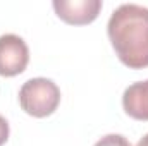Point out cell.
<instances>
[{
	"mask_svg": "<svg viewBox=\"0 0 148 146\" xmlns=\"http://www.w3.org/2000/svg\"><path fill=\"white\" fill-rule=\"evenodd\" d=\"M107 33L119 60L129 69L148 67V9L122 3L112 12Z\"/></svg>",
	"mask_w": 148,
	"mask_h": 146,
	"instance_id": "cell-1",
	"label": "cell"
},
{
	"mask_svg": "<svg viewBox=\"0 0 148 146\" xmlns=\"http://www.w3.org/2000/svg\"><path fill=\"white\" fill-rule=\"evenodd\" d=\"M19 103L28 115H52L60 103V89L52 79L47 77L28 79L19 89Z\"/></svg>",
	"mask_w": 148,
	"mask_h": 146,
	"instance_id": "cell-2",
	"label": "cell"
},
{
	"mask_svg": "<svg viewBox=\"0 0 148 146\" xmlns=\"http://www.w3.org/2000/svg\"><path fill=\"white\" fill-rule=\"evenodd\" d=\"M29 62L26 41L17 35L0 36V76L12 77L21 74Z\"/></svg>",
	"mask_w": 148,
	"mask_h": 146,
	"instance_id": "cell-3",
	"label": "cell"
},
{
	"mask_svg": "<svg viewBox=\"0 0 148 146\" xmlns=\"http://www.w3.org/2000/svg\"><path fill=\"white\" fill-rule=\"evenodd\" d=\"M52 5L57 16L69 24H88L102 9L100 0H53Z\"/></svg>",
	"mask_w": 148,
	"mask_h": 146,
	"instance_id": "cell-4",
	"label": "cell"
},
{
	"mask_svg": "<svg viewBox=\"0 0 148 146\" xmlns=\"http://www.w3.org/2000/svg\"><path fill=\"white\" fill-rule=\"evenodd\" d=\"M122 107L129 117L148 120V79L133 83L126 88L122 95Z\"/></svg>",
	"mask_w": 148,
	"mask_h": 146,
	"instance_id": "cell-5",
	"label": "cell"
},
{
	"mask_svg": "<svg viewBox=\"0 0 148 146\" xmlns=\"http://www.w3.org/2000/svg\"><path fill=\"white\" fill-rule=\"evenodd\" d=\"M93 146H131V143L122 134H107L102 139H98Z\"/></svg>",
	"mask_w": 148,
	"mask_h": 146,
	"instance_id": "cell-6",
	"label": "cell"
},
{
	"mask_svg": "<svg viewBox=\"0 0 148 146\" xmlns=\"http://www.w3.org/2000/svg\"><path fill=\"white\" fill-rule=\"evenodd\" d=\"M9 139V122L0 115V146Z\"/></svg>",
	"mask_w": 148,
	"mask_h": 146,
	"instance_id": "cell-7",
	"label": "cell"
},
{
	"mask_svg": "<svg viewBox=\"0 0 148 146\" xmlns=\"http://www.w3.org/2000/svg\"><path fill=\"white\" fill-rule=\"evenodd\" d=\"M136 146H148V134H145V136L138 141V145Z\"/></svg>",
	"mask_w": 148,
	"mask_h": 146,
	"instance_id": "cell-8",
	"label": "cell"
}]
</instances>
